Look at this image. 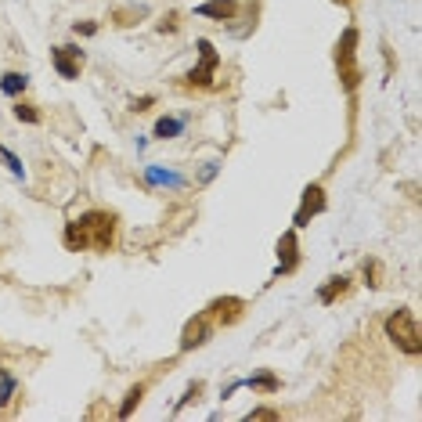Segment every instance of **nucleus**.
I'll return each instance as SVG.
<instances>
[{"mask_svg":"<svg viewBox=\"0 0 422 422\" xmlns=\"http://www.w3.org/2000/svg\"><path fill=\"white\" fill-rule=\"evenodd\" d=\"M15 390H19V383H15V376L8 372V368H0V408H4L11 397H15Z\"/></svg>","mask_w":422,"mask_h":422,"instance_id":"nucleus-17","label":"nucleus"},{"mask_svg":"<svg viewBox=\"0 0 422 422\" xmlns=\"http://www.w3.org/2000/svg\"><path fill=\"white\" fill-rule=\"evenodd\" d=\"M246 418L249 422H275V418H282V411H275V408H253Z\"/></svg>","mask_w":422,"mask_h":422,"instance_id":"nucleus-22","label":"nucleus"},{"mask_svg":"<svg viewBox=\"0 0 422 422\" xmlns=\"http://www.w3.org/2000/svg\"><path fill=\"white\" fill-rule=\"evenodd\" d=\"M73 33H76V36H94V33H97V22H76Z\"/></svg>","mask_w":422,"mask_h":422,"instance_id":"nucleus-26","label":"nucleus"},{"mask_svg":"<svg viewBox=\"0 0 422 422\" xmlns=\"http://www.w3.org/2000/svg\"><path fill=\"white\" fill-rule=\"evenodd\" d=\"M116 231H120L116 213H109V209H87V213L65 224L62 242L69 253H112Z\"/></svg>","mask_w":422,"mask_h":422,"instance_id":"nucleus-1","label":"nucleus"},{"mask_svg":"<svg viewBox=\"0 0 422 422\" xmlns=\"http://www.w3.org/2000/svg\"><path fill=\"white\" fill-rule=\"evenodd\" d=\"M332 4H339V8H350V4H354V0H332Z\"/></svg>","mask_w":422,"mask_h":422,"instance_id":"nucleus-27","label":"nucleus"},{"mask_svg":"<svg viewBox=\"0 0 422 422\" xmlns=\"http://www.w3.org/2000/svg\"><path fill=\"white\" fill-rule=\"evenodd\" d=\"M152 105H155V97H152V94H144V97H134L130 112H144V109H152Z\"/></svg>","mask_w":422,"mask_h":422,"instance_id":"nucleus-25","label":"nucleus"},{"mask_svg":"<svg viewBox=\"0 0 422 422\" xmlns=\"http://www.w3.org/2000/svg\"><path fill=\"white\" fill-rule=\"evenodd\" d=\"M144 15H148V11H144L141 4H137V8L130 4V8H120V11H112V22H116V26H134V22H137V19H144Z\"/></svg>","mask_w":422,"mask_h":422,"instance_id":"nucleus-16","label":"nucleus"},{"mask_svg":"<svg viewBox=\"0 0 422 422\" xmlns=\"http://www.w3.org/2000/svg\"><path fill=\"white\" fill-rule=\"evenodd\" d=\"M181 127H184L181 120H170V116H163L159 123H155V130H152V134L159 137V141H170V137H177V134H181Z\"/></svg>","mask_w":422,"mask_h":422,"instance_id":"nucleus-15","label":"nucleus"},{"mask_svg":"<svg viewBox=\"0 0 422 422\" xmlns=\"http://www.w3.org/2000/svg\"><path fill=\"white\" fill-rule=\"evenodd\" d=\"M144 390H148V383H137V386H130V390H127V401L120 404V411H116V415H120V418H130V415H134V408L144 401Z\"/></svg>","mask_w":422,"mask_h":422,"instance_id":"nucleus-13","label":"nucleus"},{"mask_svg":"<svg viewBox=\"0 0 422 422\" xmlns=\"http://www.w3.org/2000/svg\"><path fill=\"white\" fill-rule=\"evenodd\" d=\"M155 29H159V33H177V29H181V11H170V15H163Z\"/></svg>","mask_w":422,"mask_h":422,"instance_id":"nucleus-23","label":"nucleus"},{"mask_svg":"<svg viewBox=\"0 0 422 422\" xmlns=\"http://www.w3.org/2000/svg\"><path fill=\"white\" fill-rule=\"evenodd\" d=\"M357 26H347L343 36L336 40V73H339V83L347 94H354L361 87V65H357Z\"/></svg>","mask_w":422,"mask_h":422,"instance_id":"nucleus-3","label":"nucleus"},{"mask_svg":"<svg viewBox=\"0 0 422 422\" xmlns=\"http://www.w3.org/2000/svg\"><path fill=\"white\" fill-rule=\"evenodd\" d=\"M238 11H242L238 0H206V4L195 8V15H202V19H217V22H231V19H238Z\"/></svg>","mask_w":422,"mask_h":422,"instance_id":"nucleus-10","label":"nucleus"},{"mask_svg":"<svg viewBox=\"0 0 422 422\" xmlns=\"http://www.w3.org/2000/svg\"><path fill=\"white\" fill-rule=\"evenodd\" d=\"M202 390H206V383H191V386L184 390V397L177 401V408H174V415H177V411H184V408H188L191 401H199V394H202Z\"/></svg>","mask_w":422,"mask_h":422,"instance_id":"nucleus-21","label":"nucleus"},{"mask_svg":"<svg viewBox=\"0 0 422 422\" xmlns=\"http://www.w3.org/2000/svg\"><path fill=\"white\" fill-rule=\"evenodd\" d=\"M249 390H253V394H278V390H282V379L263 368V372H256V376L249 379Z\"/></svg>","mask_w":422,"mask_h":422,"instance_id":"nucleus-12","label":"nucleus"},{"mask_svg":"<svg viewBox=\"0 0 422 422\" xmlns=\"http://www.w3.org/2000/svg\"><path fill=\"white\" fill-rule=\"evenodd\" d=\"M213 332H217L213 318H209L206 310H199L195 318H188V325L181 329V343H177V350H181V354L199 350V347H206V343H209V336H213Z\"/></svg>","mask_w":422,"mask_h":422,"instance_id":"nucleus-6","label":"nucleus"},{"mask_svg":"<svg viewBox=\"0 0 422 422\" xmlns=\"http://www.w3.org/2000/svg\"><path fill=\"white\" fill-rule=\"evenodd\" d=\"M0 163H4L15 177H22V174H26V170H22V163H19V155H15V152H8L4 144H0Z\"/></svg>","mask_w":422,"mask_h":422,"instance_id":"nucleus-20","label":"nucleus"},{"mask_svg":"<svg viewBox=\"0 0 422 422\" xmlns=\"http://www.w3.org/2000/svg\"><path fill=\"white\" fill-rule=\"evenodd\" d=\"M296 268H300V238L292 228L278 238V275H292Z\"/></svg>","mask_w":422,"mask_h":422,"instance_id":"nucleus-9","label":"nucleus"},{"mask_svg":"<svg viewBox=\"0 0 422 422\" xmlns=\"http://www.w3.org/2000/svg\"><path fill=\"white\" fill-rule=\"evenodd\" d=\"M51 62H55V73H58L62 80H80V73H83V65H87L83 51H80L76 43L55 47V51H51Z\"/></svg>","mask_w":422,"mask_h":422,"instance_id":"nucleus-7","label":"nucleus"},{"mask_svg":"<svg viewBox=\"0 0 422 422\" xmlns=\"http://www.w3.org/2000/svg\"><path fill=\"white\" fill-rule=\"evenodd\" d=\"M347 292H350V278H347V275H336V278H329V282L318 289V300H322L325 307H332V303L343 300Z\"/></svg>","mask_w":422,"mask_h":422,"instance_id":"nucleus-11","label":"nucleus"},{"mask_svg":"<svg viewBox=\"0 0 422 422\" xmlns=\"http://www.w3.org/2000/svg\"><path fill=\"white\" fill-rule=\"evenodd\" d=\"M361 275H364V285H372V289H379V260H364V268H361Z\"/></svg>","mask_w":422,"mask_h":422,"instance_id":"nucleus-19","label":"nucleus"},{"mask_svg":"<svg viewBox=\"0 0 422 422\" xmlns=\"http://www.w3.org/2000/svg\"><path fill=\"white\" fill-rule=\"evenodd\" d=\"M148 181H159V184H181L177 174H163V170H148Z\"/></svg>","mask_w":422,"mask_h":422,"instance_id":"nucleus-24","label":"nucleus"},{"mask_svg":"<svg viewBox=\"0 0 422 422\" xmlns=\"http://www.w3.org/2000/svg\"><path fill=\"white\" fill-rule=\"evenodd\" d=\"M206 314L213 318V325L221 329H228V325H235V322H242V314H246V300L242 296H221V300H213L206 307Z\"/></svg>","mask_w":422,"mask_h":422,"instance_id":"nucleus-8","label":"nucleus"},{"mask_svg":"<svg viewBox=\"0 0 422 422\" xmlns=\"http://www.w3.org/2000/svg\"><path fill=\"white\" fill-rule=\"evenodd\" d=\"M11 112H15V120H19V123H40V120H43V116H40V109H36V105H29V101H19Z\"/></svg>","mask_w":422,"mask_h":422,"instance_id":"nucleus-18","label":"nucleus"},{"mask_svg":"<svg viewBox=\"0 0 422 422\" xmlns=\"http://www.w3.org/2000/svg\"><path fill=\"white\" fill-rule=\"evenodd\" d=\"M325 206H329V195H325V184H307L303 188V195H300V206H296V217H292V228L300 231V228H307L318 213H325Z\"/></svg>","mask_w":422,"mask_h":422,"instance_id":"nucleus-5","label":"nucleus"},{"mask_svg":"<svg viewBox=\"0 0 422 422\" xmlns=\"http://www.w3.org/2000/svg\"><path fill=\"white\" fill-rule=\"evenodd\" d=\"M383 329H386V339L401 354H408V357H418L422 354V332H418V322H415V314L408 307H397L390 318L383 322Z\"/></svg>","mask_w":422,"mask_h":422,"instance_id":"nucleus-2","label":"nucleus"},{"mask_svg":"<svg viewBox=\"0 0 422 422\" xmlns=\"http://www.w3.org/2000/svg\"><path fill=\"white\" fill-rule=\"evenodd\" d=\"M26 87H29V76L26 73H4V76H0V90L11 94V97H19Z\"/></svg>","mask_w":422,"mask_h":422,"instance_id":"nucleus-14","label":"nucleus"},{"mask_svg":"<svg viewBox=\"0 0 422 422\" xmlns=\"http://www.w3.org/2000/svg\"><path fill=\"white\" fill-rule=\"evenodd\" d=\"M199 55H202V62H199L188 76H181V83H184V87H213V76H217V69H221L217 47L209 43V40H199Z\"/></svg>","mask_w":422,"mask_h":422,"instance_id":"nucleus-4","label":"nucleus"}]
</instances>
